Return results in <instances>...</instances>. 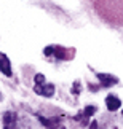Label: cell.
I'll list each match as a JSON object with an SVG mask.
<instances>
[{
  "instance_id": "cell-1",
  "label": "cell",
  "mask_w": 123,
  "mask_h": 129,
  "mask_svg": "<svg viewBox=\"0 0 123 129\" xmlns=\"http://www.w3.org/2000/svg\"><path fill=\"white\" fill-rule=\"evenodd\" d=\"M34 91L40 96H45V97H51L55 94V85L51 83H43V85H35L34 86Z\"/></svg>"
},
{
  "instance_id": "cell-2",
  "label": "cell",
  "mask_w": 123,
  "mask_h": 129,
  "mask_svg": "<svg viewBox=\"0 0 123 129\" xmlns=\"http://www.w3.org/2000/svg\"><path fill=\"white\" fill-rule=\"evenodd\" d=\"M0 72L7 77H11V62H10L8 56L3 53H0Z\"/></svg>"
},
{
  "instance_id": "cell-3",
  "label": "cell",
  "mask_w": 123,
  "mask_h": 129,
  "mask_svg": "<svg viewBox=\"0 0 123 129\" xmlns=\"http://www.w3.org/2000/svg\"><path fill=\"white\" fill-rule=\"evenodd\" d=\"M97 78H99L102 86H114V85L118 83V78L112 77V75H109V73H97Z\"/></svg>"
},
{
  "instance_id": "cell-4",
  "label": "cell",
  "mask_w": 123,
  "mask_h": 129,
  "mask_svg": "<svg viewBox=\"0 0 123 129\" xmlns=\"http://www.w3.org/2000/svg\"><path fill=\"white\" fill-rule=\"evenodd\" d=\"M3 126L5 129H14L16 126V113L14 112H7L3 115Z\"/></svg>"
},
{
  "instance_id": "cell-5",
  "label": "cell",
  "mask_w": 123,
  "mask_h": 129,
  "mask_svg": "<svg viewBox=\"0 0 123 129\" xmlns=\"http://www.w3.org/2000/svg\"><path fill=\"white\" fill-rule=\"evenodd\" d=\"M38 120H40V123L43 126H46L48 129H59L61 118H58V116H53V118H50V120H45L43 116H38Z\"/></svg>"
},
{
  "instance_id": "cell-6",
  "label": "cell",
  "mask_w": 123,
  "mask_h": 129,
  "mask_svg": "<svg viewBox=\"0 0 123 129\" xmlns=\"http://www.w3.org/2000/svg\"><path fill=\"white\" fill-rule=\"evenodd\" d=\"M106 105H107V108H109L110 112H115V110H118L120 108V105H121V102H120V99L118 97H115V96H107L106 97Z\"/></svg>"
},
{
  "instance_id": "cell-7",
  "label": "cell",
  "mask_w": 123,
  "mask_h": 129,
  "mask_svg": "<svg viewBox=\"0 0 123 129\" xmlns=\"http://www.w3.org/2000/svg\"><path fill=\"white\" fill-rule=\"evenodd\" d=\"M96 113V107H93V105H88L85 110H83V116H85V120L86 118H90V116H93Z\"/></svg>"
},
{
  "instance_id": "cell-8",
  "label": "cell",
  "mask_w": 123,
  "mask_h": 129,
  "mask_svg": "<svg viewBox=\"0 0 123 129\" xmlns=\"http://www.w3.org/2000/svg\"><path fill=\"white\" fill-rule=\"evenodd\" d=\"M34 80H35V85H43V83H45V77H43L42 73H37Z\"/></svg>"
},
{
  "instance_id": "cell-9",
  "label": "cell",
  "mask_w": 123,
  "mask_h": 129,
  "mask_svg": "<svg viewBox=\"0 0 123 129\" xmlns=\"http://www.w3.org/2000/svg\"><path fill=\"white\" fill-rule=\"evenodd\" d=\"M90 129H97V123H96V121H93L91 124H90Z\"/></svg>"
}]
</instances>
